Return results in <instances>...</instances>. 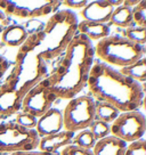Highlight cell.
Returning <instances> with one entry per match:
<instances>
[{
  "mask_svg": "<svg viewBox=\"0 0 146 155\" xmlns=\"http://www.w3.org/2000/svg\"><path fill=\"white\" fill-rule=\"evenodd\" d=\"M64 130L79 132L95 121V101L90 96H77L70 99L62 112Z\"/></svg>",
  "mask_w": 146,
  "mask_h": 155,
  "instance_id": "cell-7",
  "label": "cell"
},
{
  "mask_svg": "<svg viewBox=\"0 0 146 155\" xmlns=\"http://www.w3.org/2000/svg\"><path fill=\"white\" fill-rule=\"evenodd\" d=\"M40 138L57 134L63 130V115L58 108L51 107L44 115L37 120L35 129Z\"/></svg>",
  "mask_w": 146,
  "mask_h": 155,
  "instance_id": "cell-12",
  "label": "cell"
},
{
  "mask_svg": "<svg viewBox=\"0 0 146 155\" xmlns=\"http://www.w3.org/2000/svg\"><path fill=\"white\" fill-rule=\"evenodd\" d=\"M45 26V23L42 21H39L37 18L33 19H28V22L23 23V28L26 31L28 35H31V34H34L37 32H39L42 30V28Z\"/></svg>",
  "mask_w": 146,
  "mask_h": 155,
  "instance_id": "cell-26",
  "label": "cell"
},
{
  "mask_svg": "<svg viewBox=\"0 0 146 155\" xmlns=\"http://www.w3.org/2000/svg\"><path fill=\"white\" fill-rule=\"evenodd\" d=\"M56 99V96L50 91L49 82L46 78L26 94L21 105V110L34 117H40L53 107Z\"/></svg>",
  "mask_w": 146,
  "mask_h": 155,
  "instance_id": "cell-10",
  "label": "cell"
},
{
  "mask_svg": "<svg viewBox=\"0 0 146 155\" xmlns=\"http://www.w3.org/2000/svg\"><path fill=\"white\" fill-rule=\"evenodd\" d=\"M74 136H75V132L62 130L57 134H54V135L41 137L38 147L41 152L57 154L59 150H63L64 147L72 144Z\"/></svg>",
  "mask_w": 146,
  "mask_h": 155,
  "instance_id": "cell-13",
  "label": "cell"
},
{
  "mask_svg": "<svg viewBox=\"0 0 146 155\" xmlns=\"http://www.w3.org/2000/svg\"><path fill=\"white\" fill-rule=\"evenodd\" d=\"M89 130H90L94 138L97 141L99 139H103V138L111 135V124H108L106 122L95 120L93 122V124L89 127Z\"/></svg>",
  "mask_w": 146,
  "mask_h": 155,
  "instance_id": "cell-22",
  "label": "cell"
},
{
  "mask_svg": "<svg viewBox=\"0 0 146 155\" xmlns=\"http://www.w3.org/2000/svg\"><path fill=\"white\" fill-rule=\"evenodd\" d=\"M110 4L114 7V6H118V7H120V6L123 4V1L122 0H117V1H114V0H110Z\"/></svg>",
  "mask_w": 146,
  "mask_h": 155,
  "instance_id": "cell-32",
  "label": "cell"
},
{
  "mask_svg": "<svg viewBox=\"0 0 146 155\" xmlns=\"http://www.w3.org/2000/svg\"><path fill=\"white\" fill-rule=\"evenodd\" d=\"M119 35L130 40L132 42L144 46L146 42V26H130L127 29H118Z\"/></svg>",
  "mask_w": 146,
  "mask_h": 155,
  "instance_id": "cell-20",
  "label": "cell"
},
{
  "mask_svg": "<svg viewBox=\"0 0 146 155\" xmlns=\"http://www.w3.org/2000/svg\"><path fill=\"white\" fill-rule=\"evenodd\" d=\"M8 68H9V62L7 61V58L0 55V80L5 75V73L7 72Z\"/></svg>",
  "mask_w": 146,
  "mask_h": 155,
  "instance_id": "cell-30",
  "label": "cell"
},
{
  "mask_svg": "<svg viewBox=\"0 0 146 155\" xmlns=\"http://www.w3.org/2000/svg\"><path fill=\"white\" fill-rule=\"evenodd\" d=\"M127 143L110 135L96 141L93 148L94 155H124Z\"/></svg>",
  "mask_w": 146,
  "mask_h": 155,
  "instance_id": "cell-14",
  "label": "cell"
},
{
  "mask_svg": "<svg viewBox=\"0 0 146 155\" xmlns=\"http://www.w3.org/2000/svg\"><path fill=\"white\" fill-rule=\"evenodd\" d=\"M134 23L137 26H146V1H139L131 8Z\"/></svg>",
  "mask_w": 146,
  "mask_h": 155,
  "instance_id": "cell-23",
  "label": "cell"
},
{
  "mask_svg": "<svg viewBox=\"0 0 146 155\" xmlns=\"http://www.w3.org/2000/svg\"><path fill=\"white\" fill-rule=\"evenodd\" d=\"M77 26L78 17L74 12L58 9L49 17L41 31L28 37L17 54H34L45 63L51 62L63 55L78 34Z\"/></svg>",
  "mask_w": 146,
  "mask_h": 155,
  "instance_id": "cell-3",
  "label": "cell"
},
{
  "mask_svg": "<svg viewBox=\"0 0 146 155\" xmlns=\"http://www.w3.org/2000/svg\"><path fill=\"white\" fill-rule=\"evenodd\" d=\"M124 155H146V140L141 138L128 144Z\"/></svg>",
  "mask_w": 146,
  "mask_h": 155,
  "instance_id": "cell-24",
  "label": "cell"
},
{
  "mask_svg": "<svg viewBox=\"0 0 146 155\" xmlns=\"http://www.w3.org/2000/svg\"><path fill=\"white\" fill-rule=\"evenodd\" d=\"M9 24H10V17L7 16L2 10H0V34L2 33V31Z\"/></svg>",
  "mask_w": 146,
  "mask_h": 155,
  "instance_id": "cell-29",
  "label": "cell"
},
{
  "mask_svg": "<svg viewBox=\"0 0 146 155\" xmlns=\"http://www.w3.org/2000/svg\"><path fill=\"white\" fill-rule=\"evenodd\" d=\"M72 144L75 146H79L81 148H85V150H93L94 146L96 144V139L94 138L93 134L90 132L89 129H85V130H81L79 132H75Z\"/></svg>",
  "mask_w": 146,
  "mask_h": 155,
  "instance_id": "cell-21",
  "label": "cell"
},
{
  "mask_svg": "<svg viewBox=\"0 0 146 155\" xmlns=\"http://www.w3.org/2000/svg\"><path fill=\"white\" fill-rule=\"evenodd\" d=\"M39 140L34 129H26L15 122L0 123V154L35 150Z\"/></svg>",
  "mask_w": 146,
  "mask_h": 155,
  "instance_id": "cell-6",
  "label": "cell"
},
{
  "mask_svg": "<svg viewBox=\"0 0 146 155\" xmlns=\"http://www.w3.org/2000/svg\"><path fill=\"white\" fill-rule=\"evenodd\" d=\"M94 62L93 42L82 34H77L56 68L47 77L50 91L59 99L70 101L77 97L87 87Z\"/></svg>",
  "mask_w": 146,
  "mask_h": 155,
  "instance_id": "cell-1",
  "label": "cell"
},
{
  "mask_svg": "<svg viewBox=\"0 0 146 155\" xmlns=\"http://www.w3.org/2000/svg\"><path fill=\"white\" fill-rule=\"evenodd\" d=\"M15 123H17L18 126L26 128V129H34L37 126V117H34L31 114L24 113V112H21V113H17Z\"/></svg>",
  "mask_w": 146,
  "mask_h": 155,
  "instance_id": "cell-25",
  "label": "cell"
},
{
  "mask_svg": "<svg viewBox=\"0 0 146 155\" xmlns=\"http://www.w3.org/2000/svg\"><path fill=\"white\" fill-rule=\"evenodd\" d=\"M146 132V117L138 110L122 112L111 123V135L124 143L139 140Z\"/></svg>",
  "mask_w": 146,
  "mask_h": 155,
  "instance_id": "cell-9",
  "label": "cell"
},
{
  "mask_svg": "<svg viewBox=\"0 0 146 155\" xmlns=\"http://www.w3.org/2000/svg\"><path fill=\"white\" fill-rule=\"evenodd\" d=\"M9 155H59V153L51 154V153H46V152H41V150H28V152H17V153H13Z\"/></svg>",
  "mask_w": 146,
  "mask_h": 155,
  "instance_id": "cell-31",
  "label": "cell"
},
{
  "mask_svg": "<svg viewBox=\"0 0 146 155\" xmlns=\"http://www.w3.org/2000/svg\"><path fill=\"white\" fill-rule=\"evenodd\" d=\"M114 7L107 0H96L88 2L87 6L82 8L80 15L82 16L83 21L96 22L107 24L110 22Z\"/></svg>",
  "mask_w": 146,
  "mask_h": 155,
  "instance_id": "cell-11",
  "label": "cell"
},
{
  "mask_svg": "<svg viewBox=\"0 0 146 155\" xmlns=\"http://www.w3.org/2000/svg\"><path fill=\"white\" fill-rule=\"evenodd\" d=\"M110 26L103 23H96V22H89V21H81L78 22L77 26V33L82 34L90 41H99L102 39L110 35Z\"/></svg>",
  "mask_w": 146,
  "mask_h": 155,
  "instance_id": "cell-15",
  "label": "cell"
},
{
  "mask_svg": "<svg viewBox=\"0 0 146 155\" xmlns=\"http://www.w3.org/2000/svg\"><path fill=\"white\" fill-rule=\"evenodd\" d=\"M87 87L97 102L108 103L120 112L138 110L144 103L141 83L101 61L94 62Z\"/></svg>",
  "mask_w": 146,
  "mask_h": 155,
  "instance_id": "cell-2",
  "label": "cell"
},
{
  "mask_svg": "<svg viewBox=\"0 0 146 155\" xmlns=\"http://www.w3.org/2000/svg\"><path fill=\"white\" fill-rule=\"evenodd\" d=\"M119 71L123 75L130 78V79L141 84V83L145 82L146 80V58H141L139 61L135 62L131 65H128L126 68H121V70H119Z\"/></svg>",
  "mask_w": 146,
  "mask_h": 155,
  "instance_id": "cell-18",
  "label": "cell"
},
{
  "mask_svg": "<svg viewBox=\"0 0 146 155\" xmlns=\"http://www.w3.org/2000/svg\"><path fill=\"white\" fill-rule=\"evenodd\" d=\"M61 4L64 6H66L68 8H73V9H80V8H85L87 6L88 1L86 0H65V1H61Z\"/></svg>",
  "mask_w": 146,
  "mask_h": 155,
  "instance_id": "cell-28",
  "label": "cell"
},
{
  "mask_svg": "<svg viewBox=\"0 0 146 155\" xmlns=\"http://www.w3.org/2000/svg\"><path fill=\"white\" fill-rule=\"evenodd\" d=\"M59 155H94V153L91 150H85V148L71 144V145L64 147L63 150L59 152Z\"/></svg>",
  "mask_w": 146,
  "mask_h": 155,
  "instance_id": "cell-27",
  "label": "cell"
},
{
  "mask_svg": "<svg viewBox=\"0 0 146 155\" xmlns=\"http://www.w3.org/2000/svg\"><path fill=\"white\" fill-rule=\"evenodd\" d=\"M61 5L57 0H0V10L7 16L33 19L56 13Z\"/></svg>",
  "mask_w": 146,
  "mask_h": 155,
  "instance_id": "cell-8",
  "label": "cell"
},
{
  "mask_svg": "<svg viewBox=\"0 0 146 155\" xmlns=\"http://www.w3.org/2000/svg\"><path fill=\"white\" fill-rule=\"evenodd\" d=\"M145 47L135 44L119 34H110L94 47L95 56L107 65L126 68L145 57Z\"/></svg>",
  "mask_w": 146,
  "mask_h": 155,
  "instance_id": "cell-5",
  "label": "cell"
},
{
  "mask_svg": "<svg viewBox=\"0 0 146 155\" xmlns=\"http://www.w3.org/2000/svg\"><path fill=\"white\" fill-rule=\"evenodd\" d=\"M48 77V65L34 54H17L15 65L0 84V116L18 113L26 94Z\"/></svg>",
  "mask_w": 146,
  "mask_h": 155,
  "instance_id": "cell-4",
  "label": "cell"
},
{
  "mask_svg": "<svg viewBox=\"0 0 146 155\" xmlns=\"http://www.w3.org/2000/svg\"><path fill=\"white\" fill-rule=\"evenodd\" d=\"M107 25L108 26L110 25H115L119 29H127V28H130V26H135L134 19H132L131 8L127 7L123 4L120 7L114 8Z\"/></svg>",
  "mask_w": 146,
  "mask_h": 155,
  "instance_id": "cell-17",
  "label": "cell"
},
{
  "mask_svg": "<svg viewBox=\"0 0 146 155\" xmlns=\"http://www.w3.org/2000/svg\"><path fill=\"white\" fill-rule=\"evenodd\" d=\"M28 33L22 24H9L1 33V42L8 47H18L28 39Z\"/></svg>",
  "mask_w": 146,
  "mask_h": 155,
  "instance_id": "cell-16",
  "label": "cell"
},
{
  "mask_svg": "<svg viewBox=\"0 0 146 155\" xmlns=\"http://www.w3.org/2000/svg\"><path fill=\"white\" fill-rule=\"evenodd\" d=\"M121 112L112 106L111 104L104 102H95V120L106 122L111 124Z\"/></svg>",
  "mask_w": 146,
  "mask_h": 155,
  "instance_id": "cell-19",
  "label": "cell"
}]
</instances>
